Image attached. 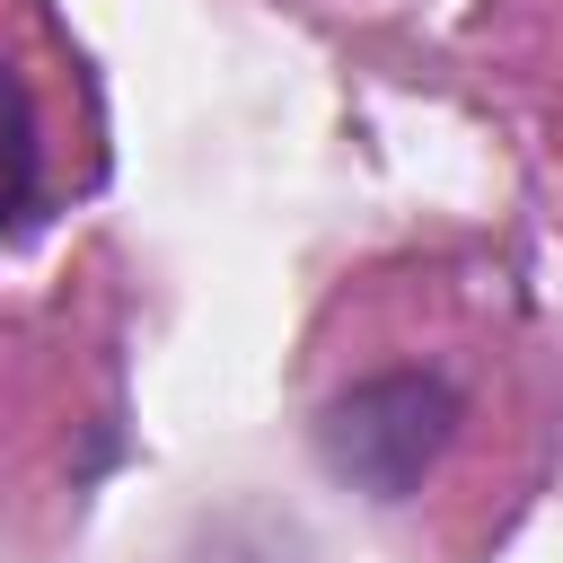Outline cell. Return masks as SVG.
I'll use <instances>...</instances> for the list:
<instances>
[{
  "label": "cell",
  "instance_id": "1",
  "mask_svg": "<svg viewBox=\"0 0 563 563\" xmlns=\"http://www.w3.org/2000/svg\"><path fill=\"white\" fill-rule=\"evenodd\" d=\"M457 422H466L457 378H440V369H369L343 396H325L317 457H325L334 484H352L369 501H413L431 484V466L449 457Z\"/></svg>",
  "mask_w": 563,
  "mask_h": 563
},
{
  "label": "cell",
  "instance_id": "2",
  "mask_svg": "<svg viewBox=\"0 0 563 563\" xmlns=\"http://www.w3.org/2000/svg\"><path fill=\"white\" fill-rule=\"evenodd\" d=\"M44 220V123L26 79L0 62V246Z\"/></svg>",
  "mask_w": 563,
  "mask_h": 563
}]
</instances>
